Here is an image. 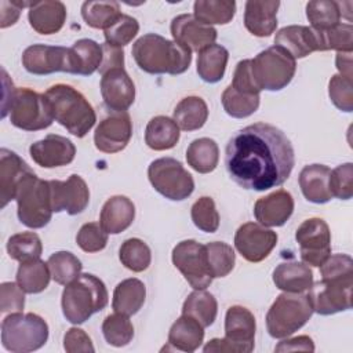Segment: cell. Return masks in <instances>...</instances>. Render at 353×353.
<instances>
[{
    "label": "cell",
    "instance_id": "cell-14",
    "mask_svg": "<svg viewBox=\"0 0 353 353\" xmlns=\"http://www.w3.org/2000/svg\"><path fill=\"white\" fill-rule=\"evenodd\" d=\"M295 240L306 265L319 268L331 255V232L321 218L303 221L295 232Z\"/></svg>",
    "mask_w": 353,
    "mask_h": 353
},
{
    "label": "cell",
    "instance_id": "cell-2",
    "mask_svg": "<svg viewBox=\"0 0 353 353\" xmlns=\"http://www.w3.org/2000/svg\"><path fill=\"white\" fill-rule=\"evenodd\" d=\"M132 57L150 74H181L192 62V51L157 33H146L132 44Z\"/></svg>",
    "mask_w": 353,
    "mask_h": 353
},
{
    "label": "cell",
    "instance_id": "cell-28",
    "mask_svg": "<svg viewBox=\"0 0 353 353\" xmlns=\"http://www.w3.org/2000/svg\"><path fill=\"white\" fill-rule=\"evenodd\" d=\"M331 170L324 164L305 165L299 172V188L305 199L314 204H324L332 199L330 190Z\"/></svg>",
    "mask_w": 353,
    "mask_h": 353
},
{
    "label": "cell",
    "instance_id": "cell-27",
    "mask_svg": "<svg viewBox=\"0 0 353 353\" xmlns=\"http://www.w3.org/2000/svg\"><path fill=\"white\" fill-rule=\"evenodd\" d=\"M135 218L134 203L121 194L112 196L101 210L99 225L108 234H119L128 229Z\"/></svg>",
    "mask_w": 353,
    "mask_h": 353
},
{
    "label": "cell",
    "instance_id": "cell-22",
    "mask_svg": "<svg viewBox=\"0 0 353 353\" xmlns=\"http://www.w3.org/2000/svg\"><path fill=\"white\" fill-rule=\"evenodd\" d=\"M274 46L283 48L294 59H301L314 51H321L319 32L303 25L281 28L274 36Z\"/></svg>",
    "mask_w": 353,
    "mask_h": 353
},
{
    "label": "cell",
    "instance_id": "cell-42",
    "mask_svg": "<svg viewBox=\"0 0 353 353\" xmlns=\"http://www.w3.org/2000/svg\"><path fill=\"white\" fill-rule=\"evenodd\" d=\"M47 265L52 280L61 285H66L77 279L83 269L80 259L69 251L54 252L47 259Z\"/></svg>",
    "mask_w": 353,
    "mask_h": 353
},
{
    "label": "cell",
    "instance_id": "cell-45",
    "mask_svg": "<svg viewBox=\"0 0 353 353\" xmlns=\"http://www.w3.org/2000/svg\"><path fill=\"white\" fill-rule=\"evenodd\" d=\"M221 102H222L223 110L229 116L234 119H245L258 110L261 97L243 94L236 91L232 85H228L222 92Z\"/></svg>",
    "mask_w": 353,
    "mask_h": 353
},
{
    "label": "cell",
    "instance_id": "cell-39",
    "mask_svg": "<svg viewBox=\"0 0 353 353\" xmlns=\"http://www.w3.org/2000/svg\"><path fill=\"white\" fill-rule=\"evenodd\" d=\"M236 14V3L228 0H197L193 4V15L205 25H226Z\"/></svg>",
    "mask_w": 353,
    "mask_h": 353
},
{
    "label": "cell",
    "instance_id": "cell-23",
    "mask_svg": "<svg viewBox=\"0 0 353 353\" xmlns=\"http://www.w3.org/2000/svg\"><path fill=\"white\" fill-rule=\"evenodd\" d=\"M33 171L12 150L0 149V207L4 208L11 200H15L18 186Z\"/></svg>",
    "mask_w": 353,
    "mask_h": 353
},
{
    "label": "cell",
    "instance_id": "cell-5",
    "mask_svg": "<svg viewBox=\"0 0 353 353\" xmlns=\"http://www.w3.org/2000/svg\"><path fill=\"white\" fill-rule=\"evenodd\" d=\"M7 114L11 124L23 131L44 130L54 121L52 109L46 95L26 87H12L10 95L3 97L1 116Z\"/></svg>",
    "mask_w": 353,
    "mask_h": 353
},
{
    "label": "cell",
    "instance_id": "cell-21",
    "mask_svg": "<svg viewBox=\"0 0 353 353\" xmlns=\"http://www.w3.org/2000/svg\"><path fill=\"white\" fill-rule=\"evenodd\" d=\"M33 161L43 168L68 165L74 160L76 146L66 137L50 134L44 139L36 141L29 146Z\"/></svg>",
    "mask_w": 353,
    "mask_h": 353
},
{
    "label": "cell",
    "instance_id": "cell-46",
    "mask_svg": "<svg viewBox=\"0 0 353 353\" xmlns=\"http://www.w3.org/2000/svg\"><path fill=\"white\" fill-rule=\"evenodd\" d=\"M119 258L121 265L127 268L131 272L139 273L149 268L152 261V252L149 245L141 240V239H127L120 250H119Z\"/></svg>",
    "mask_w": 353,
    "mask_h": 353
},
{
    "label": "cell",
    "instance_id": "cell-30",
    "mask_svg": "<svg viewBox=\"0 0 353 353\" xmlns=\"http://www.w3.org/2000/svg\"><path fill=\"white\" fill-rule=\"evenodd\" d=\"M273 283L284 292H306L313 284V272L305 262L287 261L273 270Z\"/></svg>",
    "mask_w": 353,
    "mask_h": 353
},
{
    "label": "cell",
    "instance_id": "cell-43",
    "mask_svg": "<svg viewBox=\"0 0 353 353\" xmlns=\"http://www.w3.org/2000/svg\"><path fill=\"white\" fill-rule=\"evenodd\" d=\"M205 256L208 263V270L212 279L228 276L236 262V255L233 248L223 241H212L204 244Z\"/></svg>",
    "mask_w": 353,
    "mask_h": 353
},
{
    "label": "cell",
    "instance_id": "cell-38",
    "mask_svg": "<svg viewBox=\"0 0 353 353\" xmlns=\"http://www.w3.org/2000/svg\"><path fill=\"white\" fill-rule=\"evenodd\" d=\"M51 279L47 262L40 258L22 262L17 270V283L26 294H39L44 291Z\"/></svg>",
    "mask_w": 353,
    "mask_h": 353
},
{
    "label": "cell",
    "instance_id": "cell-31",
    "mask_svg": "<svg viewBox=\"0 0 353 353\" xmlns=\"http://www.w3.org/2000/svg\"><path fill=\"white\" fill-rule=\"evenodd\" d=\"M102 44L91 39H80L70 47L72 74L91 76L102 63Z\"/></svg>",
    "mask_w": 353,
    "mask_h": 353
},
{
    "label": "cell",
    "instance_id": "cell-32",
    "mask_svg": "<svg viewBox=\"0 0 353 353\" xmlns=\"http://www.w3.org/2000/svg\"><path fill=\"white\" fill-rule=\"evenodd\" d=\"M146 298L145 284L135 279H125L119 283L113 291L112 307L117 313L132 316L139 312Z\"/></svg>",
    "mask_w": 353,
    "mask_h": 353
},
{
    "label": "cell",
    "instance_id": "cell-7",
    "mask_svg": "<svg viewBox=\"0 0 353 353\" xmlns=\"http://www.w3.org/2000/svg\"><path fill=\"white\" fill-rule=\"evenodd\" d=\"M48 324L36 313H10L1 321V345L12 353L34 352L46 345Z\"/></svg>",
    "mask_w": 353,
    "mask_h": 353
},
{
    "label": "cell",
    "instance_id": "cell-24",
    "mask_svg": "<svg viewBox=\"0 0 353 353\" xmlns=\"http://www.w3.org/2000/svg\"><path fill=\"white\" fill-rule=\"evenodd\" d=\"M294 212V199L290 192L279 189L256 200L255 219L263 226H283Z\"/></svg>",
    "mask_w": 353,
    "mask_h": 353
},
{
    "label": "cell",
    "instance_id": "cell-40",
    "mask_svg": "<svg viewBox=\"0 0 353 353\" xmlns=\"http://www.w3.org/2000/svg\"><path fill=\"white\" fill-rule=\"evenodd\" d=\"M120 15L121 11L117 1H84L81 4V17L94 29H108Z\"/></svg>",
    "mask_w": 353,
    "mask_h": 353
},
{
    "label": "cell",
    "instance_id": "cell-37",
    "mask_svg": "<svg viewBox=\"0 0 353 353\" xmlns=\"http://www.w3.org/2000/svg\"><path fill=\"white\" fill-rule=\"evenodd\" d=\"M218 313V303L212 294L205 290H194L188 295L182 306V314L193 317L204 328L210 327Z\"/></svg>",
    "mask_w": 353,
    "mask_h": 353
},
{
    "label": "cell",
    "instance_id": "cell-59",
    "mask_svg": "<svg viewBox=\"0 0 353 353\" xmlns=\"http://www.w3.org/2000/svg\"><path fill=\"white\" fill-rule=\"evenodd\" d=\"M314 352V343L310 336L307 335H299L295 338L284 339L279 342V345L274 347V352Z\"/></svg>",
    "mask_w": 353,
    "mask_h": 353
},
{
    "label": "cell",
    "instance_id": "cell-44",
    "mask_svg": "<svg viewBox=\"0 0 353 353\" xmlns=\"http://www.w3.org/2000/svg\"><path fill=\"white\" fill-rule=\"evenodd\" d=\"M7 252L11 259L22 263L32 259H39L43 252V244L34 232H22L12 234L8 239Z\"/></svg>",
    "mask_w": 353,
    "mask_h": 353
},
{
    "label": "cell",
    "instance_id": "cell-9",
    "mask_svg": "<svg viewBox=\"0 0 353 353\" xmlns=\"http://www.w3.org/2000/svg\"><path fill=\"white\" fill-rule=\"evenodd\" d=\"M256 323L254 314L244 306H230L225 316V338L208 341L205 353H250L254 350Z\"/></svg>",
    "mask_w": 353,
    "mask_h": 353
},
{
    "label": "cell",
    "instance_id": "cell-12",
    "mask_svg": "<svg viewBox=\"0 0 353 353\" xmlns=\"http://www.w3.org/2000/svg\"><path fill=\"white\" fill-rule=\"evenodd\" d=\"M353 276L321 277L307 290L313 312L321 316L335 314L352 307Z\"/></svg>",
    "mask_w": 353,
    "mask_h": 353
},
{
    "label": "cell",
    "instance_id": "cell-35",
    "mask_svg": "<svg viewBox=\"0 0 353 353\" xmlns=\"http://www.w3.org/2000/svg\"><path fill=\"white\" fill-rule=\"evenodd\" d=\"M229 59L228 50L221 44H212L199 52L197 74L205 83H218L225 76Z\"/></svg>",
    "mask_w": 353,
    "mask_h": 353
},
{
    "label": "cell",
    "instance_id": "cell-17",
    "mask_svg": "<svg viewBox=\"0 0 353 353\" xmlns=\"http://www.w3.org/2000/svg\"><path fill=\"white\" fill-rule=\"evenodd\" d=\"M132 135V121L127 112H113L105 117L95 128L94 143L99 152L117 153L130 142Z\"/></svg>",
    "mask_w": 353,
    "mask_h": 353
},
{
    "label": "cell",
    "instance_id": "cell-20",
    "mask_svg": "<svg viewBox=\"0 0 353 353\" xmlns=\"http://www.w3.org/2000/svg\"><path fill=\"white\" fill-rule=\"evenodd\" d=\"M99 88L105 106L112 112H127L135 101V85L124 68L103 73Z\"/></svg>",
    "mask_w": 353,
    "mask_h": 353
},
{
    "label": "cell",
    "instance_id": "cell-16",
    "mask_svg": "<svg viewBox=\"0 0 353 353\" xmlns=\"http://www.w3.org/2000/svg\"><path fill=\"white\" fill-rule=\"evenodd\" d=\"M277 233L256 222L243 223L234 234V247L248 262L263 261L277 244Z\"/></svg>",
    "mask_w": 353,
    "mask_h": 353
},
{
    "label": "cell",
    "instance_id": "cell-13",
    "mask_svg": "<svg viewBox=\"0 0 353 353\" xmlns=\"http://www.w3.org/2000/svg\"><path fill=\"white\" fill-rule=\"evenodd\" d=\"M171 258L192 288L205 290L212 283L204 244L196 240H182L172 248Z\"/></svg>",
    "mask_w": 353,
    "mask_h": 353
},
{
    "label": "cell",
    "instance_id": "cell-19",
    "mask_svg": "<svg viewBox=\"0 0 353 353\" xmlns=\"http://www.w3.org/2000/svg\"><path fill=\"white\" fill-rule=\"evenodd\" d=\"M50 188L54 212L66 211L69 215H77L90 203L88 186L77 174L70 175L66 181H50Z\"/></svg>",
    "mask_w": 353,
    "mask_h": 353
},
{
    "label": "cell",
    "instance_id": "cell-8",
    "mask_svg": "<svg viewBox=\"0 0 353 353\" xmlns=\"http://www.w3.org/2000/svg\"><path fill=\"white\" fill-rule=\"evenodd\" d=\"M15 200L18 219L25 226L40 229L51 221L54 210L50 181L37 178L34 172L29 174L18 186Z\"/></svg>",
    "mask_w": 353,
    "mask_h": 353
},
{
    "label": "cell",
    "instance_id": "cell-60",
    "mask_svg": "<svg viewBox=\"0 0 353 353\" xmlns=\"http://www.w3.org/2000/svg\"><path fill=\"white\" fill-rule=\"evenodd\" d=\"M336 69L339 70V74L353 80V72H352V52H338L335 58Z\"/></svg>",
    "mask_w": 353,
    "mask_h": 353
},
{
    "label": "cell",
    "instance_id": "cell-34",
    "mask_svg": "<svg viewBox=\"0 0 353 353\" xmlns=\"http://www.w3.org/2000/svg\"><path fill=\"white\" fill-rule=\"evenodd\" d=\"M179 141V127L167 116H156L149 120L145 130V143L153 150L172 149Z\"/></svg>",
    "mask_w": 353,
    "mask_h": 353
},
{
    "label": "cell",
    "instance_id": "cell-1",
    "mask_svg": "<svg viewBox=\"0 0 353 353\" xmlns=\"http://www.w3.org/2000/svg\"><path fill=\"white\" fill-rule=\"evenodd\" d=\"M295 165L287 135L268 123H254L236 131L225 149L229 176L243 189L263 192L284 183Z\"/></svg>",
    "mask_w": 353,
    "mask_h": 353
},
{
    "label": "cell",
    "instance_id": "cell-4",
    "mask_svg": "<svg viewBox=\"0 0 353 353\" xmlns=\"http://www.w3.org/2000/svg\"><path fill=\"white\" fill-rule=\"evenodd\" d=\"M108 290L101 279L91 273H80L62 291V313L72 324H83L94 313L106 307Z\"/></svg>",
    "mask_w": 353,
    "mask_h": 353
},
{
    "label": "cell",
    "instance_id": "cell-50",
    "mask_svg": "<svg viewBox=\"0 0 353 353\" xmlns=\"http://www.w3.org/2000/svg\"><path fill=\"white\" fill-rule=\"evenodd\" d=\"M139 32L138 21L127 14H121L120 18L108 29L103 30L105 43L114 47H124L132 41Z\"/></svg>",
    "mask_w": 353,
    "mask_h": 353
},
{
    "label": "cell",
    "instance_id": "cell-49",
    "mask_svg": "<svg viewBox=\"0 0 353 353\" xmlns=\"http://www.w3.org/2000/svg\"><path fill=\"white\" fill-rule=\"evenodd\" d=\"M190 216L197 229L205 233H214L219 228V214L215 207V201L203 196L194 201L190 210Z\"/></svg>",
    "mask_w": 353,
    "mask_h": 353
},
{
    "label": "cell",
    "instance_id": "cell-41",
    "mask_svg": "<svg viewBox=\"0 0 353 353\" xmlns=\"http://www.w3.org/2000/svg\"><path fill=\"white\" fill-rule=\"evenodd\" d=\"M306 18L310 28L316 30H327L341 23V3L332 0H313L306 4Z\"/></svg>",
    "mask_w": 353,
    "mask_h": 353
},
{
    "label": "cell",
    "instance_id": "cell-15",
    "mask_svg": "<svg viewBox=\"0 0 353 353\" xmlns=\"http://www.w3.org/2000/svg\"><path fill=\"white\" fill-rule=\"evenodd\" d=\"M22 65L26 72L37 76L55 72L72 73L70 48L47 44L29 46L22 54Z\"/></svg>",
    "mask_w": 353,
    "mask_h": 353
},
{
    "label": "cell",
    "instance_id": "cell-51",
    "mask_svg": "<svg viewBox=\"0 0 353 353\" xmlns=\"http://www.w3.org/2000/svg\"><path fill=\"white\" fill-rule=\"evenodd\" d=\"M328 95L339 110L347 113L353 110V80L334 74L328 83Z\"/></svg>",
    "mask_w": 353,
    "mask_h": 353
},
{
    "label": "cell",
    "instance_id": "cell-55",
    "mask_svg": "<svg viewBox=\"0 0 353 353\" xmlns=\"http://www.w3.org/2000/svg\"><path fill=\"white\" fill-rule=\"evenodd\" d=\"M230 85L239 92L259 95L261 90L258 88L251 72V59H243L236 65Z\"/></svg>",
    "mask_w": 353,
    "mask_h": 353
},
{
    "label": "cell",
    "instance_id": "cell-36",
    "mask_svg": "<svg viewBox=\"0 0 353 353\" xmlns=\"http://www.w3.org/2000/svg\"><path fill=\"white\" fill-rule=\"evenodd\" d=\"M188 164L200 174L212 172L219 161V148L211 138H199L189 143L186 149Z\"/></svg>",
    "mask_w": 353,
    "mask_h": 353
},
{
    "label": "cell",
    "instance_id": "cell-47",
    "mask_svg": "<svg viewBox=\"0 0 353 353\" xmlns=\"http://www.w3.org/2000/svg\"><path fill=\"white\" fill-rule=\"evenodd\" d=\"M102 334L105 341L114 347L128 345L134 338V325L130 316L117 312L106 316L102 323Z\"/></svg>",
    "mask_w": 353,
    "mask_h": 353
},
{
    "label": "cell",
    "instance_id": "cell-54",
    "mask_svg": "<svg viewBox=\"0 0 353 353\" xmlns=\"http://www.w3.org/2000/svg\"><path fill=\"white\" fill-rule=\"evenodd\" d=\"M25 291L18 283L4 281L0 285V312L15 313L22 312L25 307Z\"/></svg>",
    "mask_w": 353,
    "mask_h": 353
},
{
    "label": "cell",
    "instance_id": "cell-11",
    "mask_svg": "<svg viewBox=\"0 0 353 353\" xmlns=\"http://www.w3.org/2000/svg\"><path fill=\"white\" fill-rule=\"evenodd\" d=\"M148 178L156 192L172 201H182L194 190L193 176L172 157L152 161L148 167Z\"/></svg>",
    "mask_w": 353,
    "mask_h": 353
},
{
    "label": "cell",
    "instance_id": "cell-25",
    "mask_svg": "<svg viewBox=\"0 0 353 353\" xmlns=\"http://www.w3.org/2000/svg\"><path fill=\"white\" fill-rule=\"evenodd\" d=\"M280 1L248 0L244 7V26L256 37H268L277 28Z\"/></svg>",
    "mask_w": 353,
    "mask_h": 353
},
{
    "label": "cell",
    "instance_id": "cell-52",
    "mask_svg": "<svg viewBox=\"0 0 353 353\" xmlns=\"http://www.w3.org/2000/svg\"><path fill=\"white\" fill-rule=\"evenodd\" d=\"M330 190L332 197L339 200H349L353 196V164L345 163L330 174Z\"/></svg>",
    "mask_w": 353,
    "mask_h": 353
},
{
    "label": "cell",
    "instance_id": "cell-33",
    "mask_svg": "<svg viewBox=\"0 0 353 353\" xmlns=\"http://www.w3.org/2000/svg\"><path fill=\"white\" fill-rule=\"evenodd\" d=\"M207 119L208 106L203 98L196 95L181 99L172 113V120L183 131H196L201 128Z\"/></svg>",
    "mask_w": 353,
    "mask_h": 353
},
{
    "label": "cell",
    "instance_id": "cell-53",
    "mask_svg": "<svg viewBox=\"0 0 353 353\" xmlns=\"http://www.w3.org/2000/svg\"><path fill=\"white\" fill-rule=\"evenodd\" d=\"M77 245L85 252L102 251L108 244V233L97 222L84 223L76 234Z\"/></svg>",
    "mask_w": 353,
    "mask_h": 353
},
{
    "label": "cell",
    "instance_id": "cell-6",
    "mask_svg": "<svg viewBox=\"0 0 353 353\" xmlns=\"http://www.w3.org/2000/svg\"><path fill=\"white\" fill-rule=\"evenodd\" d=\"M313 305L306 292H283L266 313V328L272 338L283 339L302 328L313 314Z\"/></svg>",
    "mask_w": 353,
    "mask_h": 353
},
{
    "label": "cell",
    "instance_id": "cell-56",
    "mask_svg": "<svg viewBox=\"0 0 353 353\" xmlns=\"http://www.w3.org/2000/svg\"><path fill=\"white\" fill-rule=\"evenodd\" d=\"M63 349L68 353H79V352H94L95 347L91 342V338L85 334L84 330L72 327L66 331L63 336Z\"/></svg>",
    "mask_w": 353,
    "mask_h": 353
},
{
    "label": "cell",
    "instance_id": "cell-18",
    "mask_svg": "<svg viewBox=\"0 0 353 353\" xmlns=\"http://www.w3.org/2000/svg\"><path fill=\"white\" fill-rule=\"evenodd\" d=\"M170 29L174 41L192 52H200L204 48L215 44L218 36L214 26L200 22L192 14L176 15L171 21Z\"/></svg>",
    "mask_w": 353,
    "mask_h": 353
},
{
    "label": "cell",
    "instance_id": "cell-48",
    "mask_svg": "<svg viewBox=\"0 0 353 353\" xmlns=\"http://www.w3.org/2000/svg\"><path fill=\"white\" fill-rule=\"evenodd\" d=\"M316 30V29H314ZM321 51L336 50L338 52H352L353 26L350 23H338L327 30H317Z\"/></svg>",
    "mask_w": 353,
    "mask_h": 353
},
{
    "label": "cell",
    "instance_id": "cell-26",
    "mask_svg": "<svg viewBox=\"0 0 353 353\" xmlns=\"http://www.w3.org/2000/svg\"><path fill=\"white\" fill-rule=\"evenodd\" d=\"M28 19L33 30L40 34H52L62 29L66 21V7L58 0L30 3Z\"/></svg>",
    "mask_w": 353,
    "mask_h": 353
},
{
    "label": "cell",
    "instance_id": "cell-3",
    "mask_svg": "<svg viewBox=\"0 0 353 353\" xmlns=\"http://www.w3.org/2000/svg\"><path fill=\"white\" fill-rule=\"evenodd\" d=\"M48 99L54 120L72 135L83 138L94 127L97 114L87 98L68 84H55L44 92Z\"/></svg>",
    "mask_w": 353,
    "mask_h": 353
},
{
    "label": "cell",
    "instance_id": "cell-58",
    "mask_svg": "<svg viewBox=\"0 0 353 353\" xmlns=\"http://www.w3.org/2000/svg\"><path fill=\"white\" fill-rule=\"evenodd\" d=\"M30 3L28 1H7L1 0L0 1V28H8L14 25L23 7H29Z\"/></svg>",
    "mask_w": 353,
    "mask_h": 353
},
{
    "label": "cell",
    "instance_id": "cell-57",
    "mask_svg": "<svg viewBox=\"0 0 353 353\" xmlns=\"http://www.w3.org/2000/svg\"><path fill=\"white\" fill-rule=\"evenodd\" d=\"M102 51H103L102 63L98 69L101 76L108 70H112L116 68H124V51L121 47H114L108 43H103Z\"/></svg>",
    "mask_w": 353,
    "mask_h": 353
},
{
    "label": "cell",
    "instance_id": "cell-10",
    "mask_svg": "<svg viewBox=\"0 0 353 353\" xmlns=\"http://www.w3.org/2000/svg\"><path fill=\"white\" fill-rule=\"evenodd\" d=\"M295 70V59L277 46L261 51L251 59V72L261 91H280L285 88L291 83Z\"/></svg>",
    "mask_w": 353,
    "mask_h": 353
},
{
    "label": "cell",
    "instance_id": "cell-29",
    "mask_svg": "<svg viewBox=\"0 0 353 353\" xmlns=\"http://www.w3.org/2000/svg\"><path fill=\"white\" fill-rule=\"evenodd\" d=\"M203 341L204 327L193 317L182 314L171 325L168 331V345L164 349L192 353L201 346Z\"/></svg>",
    "mask_w": 353,
    "mask_h": 353
}]
</instances>
